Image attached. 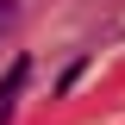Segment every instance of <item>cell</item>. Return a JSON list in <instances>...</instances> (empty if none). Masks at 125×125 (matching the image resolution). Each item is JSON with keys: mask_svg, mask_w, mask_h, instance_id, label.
Wrapping results in <instances>:
<instances>
[{"mask_svg": "<svg viewBox=\"0 0 125 125\" xmlns=\"http://www.w3.org/2000/svg\"><path fill=\"white\" fill-rule=\"evenodd\" d=\"M13 19H19V6H13V0H0V25H13Z\"/></svg>", "mask_w": 125, "mask_h": 125, "instance_id": "7a4b0ae2", "label": "cell"}, {"mask_svg": "<svg viewBox=\"0 0 125 125\" xmlns=\"http://www.w3.org/2000/svg\"><path fill=\"white\" fill-rule=\"evenodd\" d=\"M25 81H31V56H13V69L0 81V125H13V106H19V94H25Z\"/></svg>", "mask_w": 125, "mask_h": 125, "instance_id": "6da1fadb", "label": "cell"}]
</instances>
